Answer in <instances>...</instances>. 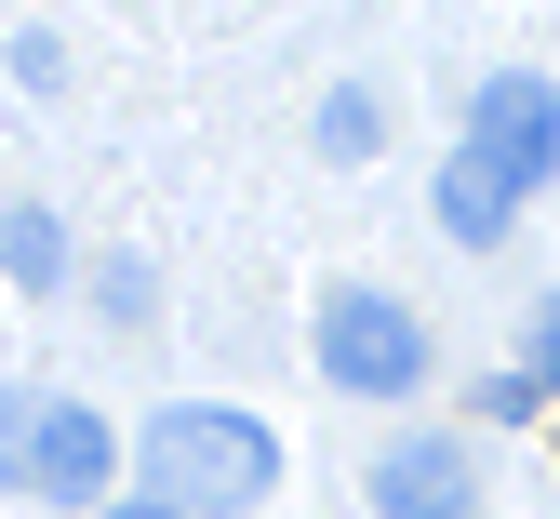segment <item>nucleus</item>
I'll return each instance as SVG.
<instances>
[{
    "label": "nucleus",
    "instance_id": "f257e3e1",
    "mask_svg": "<svg viewBox=\"0 0 560 519\" xmlns=\"http://www.w3.org/2000/svg\"><path fill=\"white\" fill-rule=\"evenodd\" d=\"M133 480H148V506H174V519H241L280 480V439L254 413H228V400H174V413L133 426Z\"/></svg>",
    "mask_w": 560,
    "mask_h": 519
},
{
    "label": "nucleus",
    "instance_id": "f03ea898",
    "mask_svg": "<svg viewBox=\"0 0 560 519\" xmlns=\"http://www.w3.org/2000/svg\"><path fill=\"white\" fill-rule=\"evenodd\" d=\"M307 346H320V374L347 400H413V387H428V320H413L400 293H374V280H334L320 320H307Z\"/></svg>",
    "mask_w": 560,
    "mask_h": 519
},
{
    "label": "nucleus",
    "instance_id": "7ed1b4c3",
    "mask_svg": "<svg viewBox=\"0 0 560 519\" xmlns=\"http://www.w3.org/2000/svg\"><path fill=\"white\" fill-rule=\"evenodd\" d=\"M120 467H133V453L107 439L94 400H40L27 453H14V493H27V506H67V519H107V480H120Z\"/></svg>",
    "mask_w": 560,
    "mask_h": 519
},
{
    "label": "nucleus",
    "instance_id": "20e7f679",
    "mask_svg": "<svg viewBox=\"0 0 560 519\" xmlns=\"http://www.w3.org/2000/svg\"><path fill=\"white\" fill-rule=\"evenodd\" d=\"M467 146H480L494 174L547 187V174H560V81H534V67H494V81L467 94Z\"/></svg>",
    "mask_w": 560,
    "mask_h": 519
},
{
    "label": "nucleus",
    "instance_id": "39448f33",
    "mask_svg": "<svg viewBox=\"0 0 560 519\" xmlns=\"http://www.w3.org/2000/svg\"><path fill=\"white\" fill-rule=\"evenodd\" d=\"M361 493H374V519H480V467L454 439H387Z\"/></svg>",
    "mask_w": 560,
    "mask_h": 519
},
{
    "label": "nucleus",
    "instance_id": "423d86ee",
    "mask_svg": "<svg viewBox=\"0 0 560 519\" xmlns=\"http://www.w3.org/2000/svg\"><path fill=\"white\" fill-rule=\"evenodd\" d=\"M428 200H441V227H454L467 253H494V240L521 227V174H494V161H480V146H454V161H441V187H428Z\"/></svg>",
    "mask_w": 560,
    "mask_h": 519
},
{
    "label": "nucleus",
    "instance_id": "0eeeda50",
    "mask_svg": "<svg viewBox=\"0 0 560 519\" xmlns=\"http://www.w3.org/2000/svg\"><path fill=\"white\" fill-rule=\"evenodd\" d=\"M0 267H14V293H54V280H67V227H54L40 200L0 213Z\"/></svg>",
    "mask_w": 560,
    "mask_h": 519
},
{
    "label": "nucleus",
    "instance_id": "6e6552de",
    "mask_svg": "<svg viewBox=\"0 0 560 519\" xmlns=\"http://www.w3.org/2000/svg\"><path fill=\"white\" fill-rule=\"evenodd\" d=\"M374 133H387V107H374L361 81H334V94H320V161H374Z\"/></svg>",
    "mask_w": 560,
    "mask_h": 519
},
{
    "label": "nucleus",
    "instance_id": "1a4fd4ad",
    "mask_svg": "<svg viewBox=\"0 0 560 519\" xmlns=\"http://www.w3.org/2000/svg\"><path fill=\"white\" fill-rule=\"evenodd\" d=\"M521 346H534V387L560 400V293H534V333H521Z\"/></svg>",
    "mask_w": 560,
    "mask_h": 519
},
{
    "label": "nucleus",
    "instance_id": "9d476101",
    "mask_svg": "<svg viewBox=\"0 0 560 519\" xmlns=\"http://www.w3.org/2000/svg\"><path fill=\"white\" fill-rule=\"evenodd\" d=\"M27 426H40V400H14V387H0V467L27 453Z\"/></svg>",
    "mask_w": 560,
    "mask_h": 519
},
{
    "label": "nucleus",
    "instance_id": "9b49d317",
    "mask_svg": "<svg viewBox=\"0 0 560 519\" xmlns=\"http://www.w3.org/2000/svg\"><path fill=\"white\" fill-rule=\"evenodd\" d=\"M107 519H174V506H148V493H133V506H107Z\"/></svg>",
    "mask_w": 560,
    "mask_h": 519
}]
</instances>
